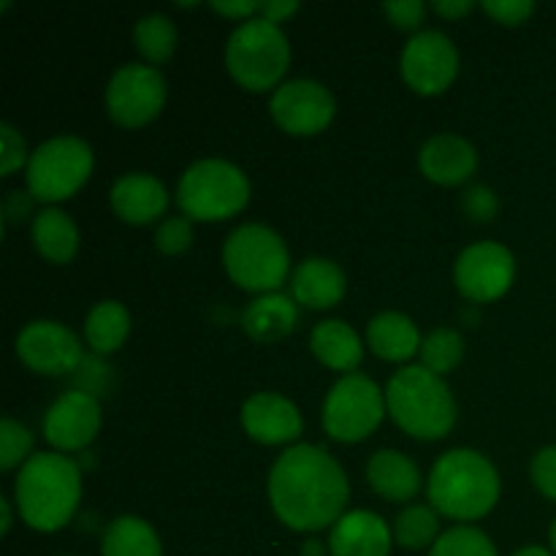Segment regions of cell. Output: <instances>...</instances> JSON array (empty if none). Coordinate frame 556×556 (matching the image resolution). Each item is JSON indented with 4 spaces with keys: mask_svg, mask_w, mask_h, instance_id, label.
<instances>
[{
    "mask_svg": "<svg viewBox=\"0 0 556 556\" xmlns=\"http://www.w3.org/2000/svg\"><path fill=\"white\" fill-rule=\"evenodd\" d=\"M296 11H299V3H293V0H266V3H258L261 20L271 22V25L288 20V16L296 14Z\"/></svg>",
    "mask_w": 556,
    "mask_h": 556,
    "instance_id": "cell-39",
    "label": "cell"
},
{
    "mask_svg": "<svg viewBox=\"0 0 556 556\" xmlns=\"http://www.w3.org/2000/svg\"><path fill=\"white\" fill-rule=\"evenodd\" d=\"M112 210L119 220L134 223V226H147L157 220L168 210V193L161 179L152 174H125L114 182Z\"/></svg>",
    "mask_w": 556,
    "mask_h": 556,
    "instance_id": "cell-18",
    "label": "cell"
},
{
    "mask_svg": "<svg viewBox=\"0 0 556 556\" xmlns=\"http://www.w3.org/2000/svg\"><path fill=\"white\" fill-rule=\"evenodd\" d=\"M309 348H313L320 364L345 375H353V369L364 358L362 340L345 320H324V324L315 326L313 337H309Z\"/></svg>",
    "mask_w": 556,
    "mask_h": 556,
    "instance_id": "cell-24",
    "label": "cell"
},
{
    "mask_svg": "<svg viewBox=\"0 0 556 556\" xmlns=\"http://www.w3.org/2000/svg\"><path fill=\"white\" fill-rule=\"evenodd\" d=\"M103 556H163L157 532L139 516H119L103 532Z\"/></svg>",
    "mask_w": 556,
    "mask_h": 556,
    "instance_id": "cell-26",
    "label": "cell"
},
{
    "mask_svg": "<svg viewBox=\"0 0 556 556\" xmlns=\"http://www.w3.org/2000/svg\"><path fill=\"white\" fill-rule=\"evenodd\" d=\"M418 353H421V367L443 378L459 367L465 356V340L456 329H434L432 334L424 337Z\"/></svg>",
    "mask_w": 556,
    "mask_h": 556,
    "instance_id": "cell-30",
    "label": "cell"
},
{
    "mask_svg": "<svg viewBox=\"0 0 556 556\" xmlns=\"http://www.w3.org/2000/svg\"><path fill=\"white\" fill-rule=\"evenodd\" d=\"M418 163H421L424 177L451 188V185H462L472 177V172L478 168V152L462 136L440 134L421 147Z\"/></svg>",
    "mask_w": 556,
    "mask_h": 556,
    "instance_id": "cell-17",
    "label": "cell"
},
{
    "mask_svg": "<svg viewBox=\"0 0 556 556\" xmlns=\"http://www.w3.org/2000/svg\"><path fill=\"white\" fill-rule=\"evenodd\" d=\"M530 476L538 492L556 503V445L538 451L530 465Z\"/></svg>",
    "mask_w": 556,
    "mask_h": 556,
    "instance_id": "cell-35",
    "label": "cell"
},
{
    "mask_svg": "<svg viewBox=\"0 0 556 556\" xmlns=\"http://www.w3.org/2000/svg\"><path fill=\"white\" fill-rule=\"evenodd\" d=\"M92 150L76 136H58L38 147L27 161V190L36 201H65L90 179Z\"/></svg>",
    "mask_w": 556,
    "mask_h": 556,
    "instance_id": "cell-8",
    "label": "cell"
},
{
    "mask_svg": "<svg viewBox=\"0 0 556 556\" xmlns=\"http://www.w3.org/2000/svg\"><path fill=\"white\" fill-rule=\"evenodd\" d=\"M483 11H486L494 22H503V25L514 27L530 20L532 11H535V3H532V0H486V3H483Z\"/></svg>",
    "mask_w": 556,
    "mask_h": 556,
    "instance_id": "cell-36",
    "label": "cell"
},
{
    "mask_svg": "<svg viewBox=\"0 0 556 556\" xmlns=\"http://www.w3.org/2000/svg\"><path fill=\"white\" fill-rule=\"evenodd\" d=\"M81 497V472L63 454H36L22 465L14 500L22 521L38 532H58L76 514Z\"/></svg>",
    "mask_w": 556,
    "mask_h": 556,
    "instance_id": "cell-2",
    "label": "cell"
},
{
    "mask_svg": "<svg viewBox=\"0 0 556 556\" xmlns=\"http://www.w3.org/2000/svg\"><path fill=\"white\" fill-rule=\"evenodd\" d=\"M101 429V405L87 391H68L43 416V438L58 451H81Z\"/></svg>",
    "mask_w": 556,
    "mask_h": 556,
    "instance_id": "cell-15",
    "label": "cell"
},
{
    "mask_svg": "<svg viewBox=\"0 0 556 556\" xmlns=\"http://www.w3.org/2000/svg\"><path fill=\"white\" fill-rule=\"evenodd\" d=\"M304 556H324V546H320L318 541H309L307 546H304Z\"/></svg>",
    "mask_w": 556,
    "mask_h": 556,
    "instance_id": "cell-45",
    "label": "cell"
},
{
    "mask_svg": "<svg viewBox=\"0 0 556 556\" xmlns=\"http://www.w3.org/2000/svg\"><path fill=\"white\" fill-rule=\"evenodd\" d=\"M434 14L445 16V20H459V16L470 14L472 11V3L470 0H438V3H432Z\"/></svg>",
    "mask_w": 556,
    "mask_h": 556,
    "instance_id": "cell-42",
    "label": "cell"
},
{
    "mask_svg": "<svg viewBox=\"0 0 556 556\" xmlns=\"http://www.w3.org/2000/svg\"><path fill=\"white\" fill-rule=\"evenodd\" d=\"M348 476L318 445H293L269 472V500L277 519L296 532L334 527L345 516Z\"/></svg>",
    "mask_w": 556,
    "mask_h": 556,
    "instance_id": "cell-1",
    "label": "cell"
},
{
    "mask_svg": "<svg viewBox=\"0 0 556 556\" xmlns=\"http://www.w3.org/2000/svg\"><path fill=\"white\" fill-rule=\"evenodd\" d=\"M33 451V434L30 429L22 427L14 418H3L0 421V470L9 472L16 465H25L30 459Z\"/></svg>",
    "mask_w": 556,
    "mask_h": 556,
    "instance_id": "cell-32",
    "label": "cell"
},
{
    "mask_svg": "<svg viewBox=\"0 0 556 556\" xmlns=\"http://www.w3.org/2000/svg\"><path fill=\"white\" fill-rule=\"evenodd\" d=\"M223 264L239 288L264 296V293H275L286 282L291 258H288V248L280 233L261 223H248V226L233 228L231 237L226 239Z\"/></svg>",
    "mask_w": 556,
    "mask_h": 556,
    "instance_id": "cell-6",
    "label": "cell"
},
{
    "mask_svg": "<svg viewBox=\"0 0 556 556\" xmlns=\"http://www.w3.org/2000/svg\"><path fill=\"white\" fill-rule=\"evenodd\" d=\"M497 500L500 476L492 462L478 451H448L429 472V503L448 519H481L497 505Z\"/></svg>",
    "mask_w": 556,
    "mask_h": 556,
    "instance_id": "cell-3",
    "label": "cell"
},
{
    "mask_svg": "<svg viewBox=\"0 0 556 556\" xmlns=\"http://www.w3.org/2000/svg\"><path fill=\"white\" fill-rule=\"evenodd\" d=\"M210 9L223 16H233V20L242 22H248L253 14H258V3H250V0H233V3H220V0H215V3H210Z\"/></svg>",
    "mask_w": 556,
    "mask_h": 556,
    "instance_id": "cell-40",
    "label": "cell"
},
{
    "mask_svg": "<svg viewBox=\"0 0 556 556\" xmlns=\"http://www.w3.org/2000/svg\"><path fill=\"white\" fill-rule=\"evenodd\" d=\"M329 552L331 556H389V525L369 510H351L331 527Z\"/></svg>",
    "mask_w": 556,
    "mask_h": 556,
    "instance_id": "cell-19",
    "label": "cell"
},
{
    "mask_svg": "<svg viewBox=\"0 0 556 556\" xmlns=\"http://www.w3.org/2000/svg\"><path fill=\"white\" fill-rule=\"evenodd\" d=\"M291 63V47L277 25L266 20H248L231 33L226 47V65L239 87L266 92L280 85Z\"/></svg>",
    "mask_w": 556,
    "mask_h": 556,
    "instance_id": "cell-5",
    "label": "cell"
},
{
    "mask_svg": "<svg viewBox=\"0 0 556 556\" xmlns=\"http://www.w3.org/2000/svg\"><path fill=\"white\" fill-rule=\"evenodd\" d=\"M271 117L286 134L315 136L334 117V98L320 81L293 79L275 90L269 101Z\"/></svg>",
    "mask_w": 556,
    "mask_h": 556,
    "instance_id": "cell-14",
    "label": "cell"
},
{
    "mask_svg": "<svg viewBox=\"0 0 556 556\" xmlns=\"http://www.w3.org/2000/svg\"><path fill=\"white\" fill-rule=\"evenodd\" d=\"M497 193H494L492 188H486V185H472V188H467L465 193H462V210H465V215L476 223L492 220V217L497 215Z\"/></svg>",
    "mask_w": 556,
    "mask_h": 556,
    "instance_id": "cell-34",
    "label": "cell"
},
{
    "mask_svg": "<svg viewBox=\"0 0 556 556\" xmlns=\"http://www.w3.org/2000/svg\"><path fill=\"white\" fill-rule=\"evenodd\" d=\"M367 481L389 503H407L421 489V472L400 451H378L367 465Z\"/></svg>",
    "mask_w": 556,
    "mask_h": 556,
    "instance_id": "cell-21",
    "label": "cell"
},
{
    "mask_svg": "<svg viewBox=\"0 0 556 556\" xmlns=\"http://www.w3.org/2000/svg\"><path fill=\"white\" fill-rule=\"evenodd\" d=\"M459 74V52L440 30H424L407 41L402 52V76L418 96H438L448 90Z\"/></svg>",
    "mask_w": 556,
    "mask_h": 556,
    "instance_id": "cell-12",
    "label": "cell"
},
{
    "mask_svg": "<svg viewBox=\"0 0 556 556\" xmlns=\"http://www.w3.org/2000/svg\"><path fill=\"white\" fill-rule=\"evenodd\" d=\"M299 320V309L286 293H264L248 304L242 313V329L255 342H277L293 331Z\"/></svg>",
    "mask_w": 556,
    "mask_h": 556,
    "instance_id": "cell-22",
    "label": "cell"
},
{
    "mask_svg": "<svg viewBox=\"0 0 556 556\" xmlns=\"http://www.w3.org/2000/svg\"><path fill=\"white\" fill-rule=\"evenodd\" d=\"M345 271L329 258H307L293 271L291 291L299 304L309 309H329L345 296Z\"/></svg>",
    "mask_w": 556,
    "mask_h": 556,
    "instance_id": "cell-20",
    "label": "cell"
},
{
    "mask_svg": "<svg viewBox=\"0 0 556 556\" xmlns=\"http://www.w3.org/2000/svg\"><path fill=\"white\" fill-rule=\"evenodd\" d=\"M136 49L150 60L152 65L166 63L177 49V27L168 16L163 14H147L136 22L134 27Z\"/></svg>",
    "mask_w": 556,
    "mask_h": 556,
    "instance_id": "cell-28",
    "label": "cell"
},
{
    "mask_svg": "<svg viewBox=\"0 0 556 556\" xmlns=\"http://www.w3.org/2000/svg\"><path fill=\"white\" fill-rule=\"evenodd\" d=\"M429 556H497V548L476 527H454L438 538Z\"/></svg>",
    "mask_w": 556,
    "mask_h": 556,
    "instance_id": "cell-31",
    "label": "cell"
},
{
    "mask_svg": "<svg viewBox=\"0 0 556 556\" xmlns=\"http://www.w3.org/2000/svg\"><path fill=\"white\" fill-rule=\"evenodd\" d=\"M386 407L396 427L418 440L445 438L456 424V402L448 386L421 364L391 375L386 386Z\"/></svg>",
    "mask_w": 556,
    "mask_h": 556,
    "instance_id": "cell-4",
    "label": "cell"
},
{
    "mask_svg": "<svg viewBox=\"0 0 556 556\" xmlns=\"http://www.w3.org/2000/svg\"><path fill=\"white\" fill-rule=\"evenodd\" d=\"M438 510L429 505H410L394 521V538L402 548H427L438 543Z\"/></svg>",
    "mask_w": 556,
    "mask_h": 556,
    "instance_id": "cell-29",
    "label": "cell"
},
{
    "mask_svg": "<svg viewBox=\"0 0 556 556\" xmlns=\"http://www.w3.org/2000/svg\"><path fill=\"white\" fill-rule=\"evenodd\" d=\"M367 340L375 356L386 362H407L421 351V334L416 324L402 313H380L369 320Z\"/></svg>",
    "mask_w": 556,
    "mask_h": 556,
    "instance_id": "cell-23",
    "label": "cell"
},
{
    "mask_svg": "<svg viewBox=\"0 0 556 556\" xmlns=\"http://www.w3.org/2000/svg\"><path fill=\"white\" fill-rule=\"evenodd\" d=\"M516 261L505 244L497 242H478L470 244L465 253L456 258L454 280L456 288L470 302H494L508 288L514 286Z\"/></svg>",
    "mask_w": 556,
    "mask_h": 556,
    "instance_id": "cell-11",
    "label": "cell"
},
{
    "mask_svg": "<svg viewBox=\"0 0 556 556\" xmlns=\"http://www.w3.org/2000/svg\"><path fill=\"white\" fill-rule=\"evenodd\" d=\"M386 396L367 375H345L331 386L324 402V429L340 443H358L380 427L386 416Z\"/></svg>",
    "mask_w": 556,
    "mask_h": 556,
    "instance_id": "cell-9",
    "label": "cell"
},
{
    "mask_svg": "<svg viewBox=\"0 0 556 556\" xmlns=\"http://www.w3.org/2000/svg\"><path fill=\"white\" fill-rule=\"evenodd\" d=\"M0 516H3V521H0V532H3V535H9L11 519H14V516H11V505L5 497H0Z\"/></svg>",
    "mask_w": 556,
    "mask_h": 556,
    "instance_id": "cell-43",
    "label": "cell"
},
{
    "mask_svg": "<svg viewBox=\"0 0 556 556\" xmlns=\"http://www.w3.org/2000/svg\"><path fill=\"white\" fill-rule=\"evenodd\" d=\"M242 427L255 443L286 445L302 434V416L296 405L280 394H255L242 407Z\"/></svg>",
    "mask_w": 556,
    "mask_h": 556,
    "instance_id": "cell-16",
    "label": "cell"
},
{
    "mask_svg": "<svg viewBox=\"0 0 556 556\" xmlns=\"http://www.w3.org/2000/svg\"><path fill=\"white\" fill-rule=\"evenodd\" d=\"M548 541H552V548H554V556H556V519L552 521V530H548Z\"/></svg>",
    "mask_w": 556,
    "mask_h": 556,
    "instance_id": "cell-46",
    "label": "cell"
},
{
    "mask_svg": "<svg viewBox=\"0 0 556 556\" xmlns=\"http://www.w3.org/2000/svg\"><path fill=\"white\" fill-rule=\"evenodd\" d=\"M250 201V182L242 168L228 161H195L182 174L177 204L190 220H226L242 212Z\"/></svg>",
    "mask_w": 556,
    "mask_h": 556,
    "instance_id": "cell-7",
    "label": "cell"
},
{
    "mask_svg": "<svg viewBox=\"0 0 556 556\" xmlns=\"http://www.w3.org/2000/svg\"><path fill=\"white\" fill-rule=\"evenodd\" d=\"M130 334V315L119 302H98L85 320V337L96 353H114Z\"/></svg>",
    "mask_w": 556,
    "mask_h": 556,
    "instance_id": "cell-27",
    "label": "cell"
},
{
    "mask_svg": "<svg viewBox=\"0 0 556 556\" xmlns=\"http://www.w3.org/2000/svg\"><path fill=\"white\" fill-rule=\"evenodd\" d=\"M155 244L161 253L179 255L193 244V226L188 217H168L155 231Z\"/></svg>",
    "mask_w": 556,
    "mask_h": 556,
    "instance_id": "cell-33",
    "label": "cell"
},
{
    "mask_svg": "<svg viewBox=\"0 0 556 556\" xmlns=\"http://www.w3.org/2000/svg\"><path fill=\"white\" fill-rule=\"evenodd\" d=\"M514 556H554V554L546 552L543 546H527V548H521V552H516Z\"/></svg>",
    "mask_w": 556,
    "mask_h": 556,
    "instance_id": "cell-44",
    "label": "cell"
},
{
    "mask_svg": "<svg viewBox=\"0 0 556 556\" xmlns=\"http://www.w3.org/2000/svg\"><path fill=\"white\" fill-rule=\"evenodd\" d=\"M0 139H3V177H9V174H14L25 163V139L9 123L0 125Z\"/></svg>",
    "mask_w": 556,
    "mask_h": 556,
    "instance_id": "cell-38",
    "label": "cell"
},
{
    "mask_svg": "<svg viewBox=\"0 0 556 556\" xmlns=\"http://www.w3.org/2000/svg\"><path fill=\"white\" fill-rule=\"evenodd\" d=\"M30 199L33 195L20 193V190L9 193V199H5V226H14V223L25 220V215L30 212Z\"/></svg>",
    "mask_w": 556,
    "mask_h": 556,
    "instance_id": "cell-41",
    "label": "cell"
},
{
    "mask_svg": "<svg viewBox=\"0 0 556 556\" xmlns=\"http://www.w3.org/2000/svg\"><path fill=\"white\" fill-rule=\"evenodd\" d=\"M16 356L38 375H71L85 362L79 337L58 320L27 324L16 334Z\"/></svg>",
    "mask_w": 556,
    "mask_h": 556,
    "instance_id": "cell-13",
    "label": "cell"
},
{
    "mask_svg": "<svg viewBox=\"0 0 556 556\" xmlns=\"http://www.w3.org/2000/svg\"><path fill=\"white\" fill-rule=\"evenodd\" d=\"M33 242L36 250L52 264H68L79 248V231L71 215L63 210H43L33 220Z\"/></svg>",
    "mask_w": 556,
    "mask_h": 556,
    "instance_id": "cell-25",
    "label": "cell"
},
{
    "mask_svg": "<svg viewBox=\"0 0 556 556\" xmlns=\"http://www.w3.org/2000/svg\"><path fill=\"white\" fill-rule=\"evenodd\" d=\"M383 11L396 27H402V30H413V27H418L424 22L427 5H424L421 0H396V3H386Z\"/></svg>",
    "mask_w": 556,
    "mask_h": 556,
    "instance_id": "cell-37",
    "label": "cell"
},
{
    "mask_svg": "<svg viewBox=\"0 0 556 556\" xmlns=\"http://www.w3.org/2000/svg\"><path fill=\"white\" fill-rule=\"evenodd\" d=\"M166 79L155 65H123L106 87V112L123 128H141L161 114Z\"/></svg>",
    "mask_w": 556,
    "mask_h": 556,
    "instance_id": "cell-10",
    "label": "cell"
}]
</instances>
